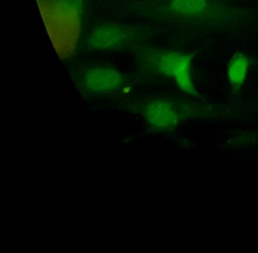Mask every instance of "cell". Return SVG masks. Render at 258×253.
<instances>
[{"label":"cell","instance_id":"3","mask_svg":"<svg viewBox=\"0 0 258 253\" xmlns=\"http://www.w3.org/2000/svg\"><path fill=\"white\" fill-rule=\"evenodd\" d=\"M139 8L155 16L176 19H217L230 14L214 0H162Z\"/></svg>","mask_w":258,"mask_h":253},{"label":"cell","instance_id":"7","mask_svg":"<svg viewBox=\"0 0 258 253\" xmlns=\"http://www.w3.org/2000/svg\"><path fill=\"white\" fill-rule=\"evenodd\" d=\"M162 0H146L145 2H140V5L137 7H143V6H150L155 3H159Z\"/></svg>","mask_w":258,"mask_h":253},{"label":"cell","instance_id":"1","mask_svg":"<svg viewBox=\"0 0 258 253\" xmlns=\"http://www.w3.org/2000/svg\"><path fill=\"white\" fill-rule=\"evenodd\" d=\"M137 57L143 68L172 77L183 92L198 95L191 80L192 55L150 48L141 50Z\"/></svg>","mask_w":258,"mask_h":253},{"label":"cell","instance_id":"4","mask_svg":"<svg viewBox=\"0 0 258 253\" xmlns=\"http://www.w3.org/2000/svg\"><path fill=\"white\" fill-rule=\"evenodd\" d=\"M81 85L84 90L94 95L117 92L124 86V74L114 67L96 65L87 67L81 73Z\"/></svg>","mask_w":258,"mask_h":253},{"label":"cell","instance_id":"5","mask_svg":"<svg viewBox=\"0 0 258 253\" xmlns=\"http://www.w3.org/2000/svg\"><path fill=\"white\" fill-rule=\"evenodd\" d=\"M144 115L147 121L157 128H172L178 122V115L174 108L164 100L149 102L145 106Z\"/></svg>","mask_w":258,"mask_h":253},{"label":"cell","instance_id":"6","mask_svg":"<svg viewBox=\"0 0 258 253\" xmlns=\"http://www.w3.org/2000/svg\"><path fill=\"white\" fill-rule=\"evenodd\" d=\"M249 68V59L241 53H236L229 61L227 75L234 87H240L244 83Z\"/></svg>","mask_w":258,"mask_h":253},{"label":"cell","instance_id":"2","mask_svg":"<svg viewBox=\"0 0 258 253\" xmlns=\"http://www.w3.org/2000/svg\"><path fill=\"white\" fill-rule=\"evenodd\" d=\"M146 33L143 27L117 22H105L92 29L86 37V48L91 51L117 52L137 46Z\"/></svg>","mask_w":258,"mask_h":253}]
</instances>
